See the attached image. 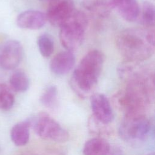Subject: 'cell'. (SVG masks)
I'll list each match as a JSON object with an SVG mask.
<instances>
[{
    "instance_id": "4fadbf2b",
    "label": "cell",
    "mask_w": 155,
    "mask_h": 155,
    "mask_svg": "<svg viewBox=\"0 0 155 155\" xmlns=\"http://www.w3.org/2000/svg\"><path fill=\"white\" fill-rule=\"evenodd\" d=\"M30 124L29 120H25L16 124L10 131V137L15 145L18 147L25 145L30 138Z\"/></svg>"
},
{
    "instance_id": "ba28073f",
    "label": "cell",
    "mask_w": 155,
    "mask_h": 155,
    "mask_svg": "<svg viewBox=\"0 0 155 155\" xmlns=\"http://www.w3.org/2000/svg\"><path fill=\"white\" fill-rule=\"evenodd\" d=\"M93 116L99 121L108 124L114 119V113L108 98L103 94L96 93L90 98Z\"/></svg>"
},
{
    "instance_id": "52a82bcc",
    "label": "cell",
    "mask_w": 155,
    "mask_h": 155,
    "mask_svg": "<svg viewBox=\"0 0 155 155\" xmlns=\"http://www.w3.org/2000/svg\"><path fill=\"white\" fill-rule=\"evenodd\" d=\"M23 57V48L16 40H8L0 45V67L4 70L15 68Z\"/></svg>"
},
{
    "instance_id": "6da1fadb",
    "label": "cell",
    "mask_w": 155,
    "mask_h": 155,
    "mask_svg": "<svg viewBox=\"0 0 155 155\" xmlns=\"http://www.w3.org/2000/svg\"><path fill=\"white\" fill-rule=\"evenodd\" d=\"M116 47L120 54L128 62L134 63L145 61L154 53V30L139 28L125 29L117 36Z\"/></svg>"
},
{
    "instance_id": "7c38bea8",
    "label": "cell",
    "mask_w": 155,
    "mask_h": 155,
    "mask_svg": "<svg viewBox=\"0 0 155 155\" xmlns=\"http://www.w3.org/2000/svg\"><path fill=\"white\" fill-rule=\"evenodd\" d=\"M111 147L108 141L102 137H94L87 140L83 148L84 155H108Z\"/></svg>"
},
{
    "instance_id": "9a60e30c",
    "label": "cell",
    "mask_w": 155,
    "mask_h": 155,
    "mask_svg": "<svg viewBox=\"0 0 155 155\" xmlns=\"http://www.w3.org/2000/svg\"><path fill=\"white\" fill-rule=\"evenodd\" d=\"M9 83L11 88L16 92H24L29 87L30 81L27 75L22 71L13 72L10 76Z\"/></svg>"
},
{
    "instance_id": "7a4b0ae2",
    "label": "cell",
    "mask_w": 155,
    "mask_h": 155,
    "mask_svg": "<svg viewBox=\"0 0 155 155\" xmlns=\"http://www.w3.org/2000/svg\"><path fill=\"white\" fill-rule=\"evenodd\" d=\"M104 62V55L97 50L88 52L73 71L71 85L81 97L87 96L95 88Z\"/></svg>"
},
{
    "instance_id": "5bb4252c",
    "label": "cell",
    "mask_w": 155,
    "mask_h": 155,
    "mask_svg": "<svg viewBox=\"0 0 155 155\" xmlns=\"http://www.w3.org/2000/svg\"><path fill=\"white\" fill-rule=\"evenodd\" d=\"M82 5L89 12L107 17L113 8V0H82Z\"/></svg>"
},
{
    "instance_id": "44dd1931",
    "label": "cell",
    "mask_w": 155,
    "mask_h": 155,
    "mask_svg": "<svg viewBox=\"0 0 155 155\" xmlns=\"http://www.w3.org/2000/svg\"><path fill=\"white\" fill-rule=\"evenodd\" d=\"M31 155H61L59 153H56V152H46L45 153H41V154H31Z\"/></svg>"
},
{
    "instance_id": "ffe728a7",
    "label": "cell",
    "mask_w": 155,
    "mask_h": 155,
    "mask_svg": "<svg viewBox=\"0 0 155 155\" xmlns=\"http://www.w3.org/2000/svg\"><path fill=\"white\" fill-rule=\"evenodd\" d=\"M88 125L90 131L96 134H102L107 133L108 131V128L106 127L107 124L99 121L93 116H91V117H90Z\"/></svg>"
},
{
    "instance_id": "2e32d148",
    "label": "cell",
    "mask_w": 155,
    "mask_h": 155,
    "mask_svg": "<svg viewBox=\"0 0 155 155\" xmlns=\"http://www.w3.org/2000/svg\"><path fill=\"white\" fill-rule=\"evenodd\" d=\"M41 102L50 109H55L58 105V90L54 85L47 87L40 98Z\"/></svg>"
},
{
    "instance_id": "3957f363",
    "label": "cell",
    "mask_w": 155,
    "mask_h": 155,
    "mask_svg": "<svg viewBox=\"0 0 155 155\" xmlns=\"http://www.w3.org/2000/svg\"><path fill=\"white\" fill-rule=\"evenodd\" d=\"M87 25L86 15L81 11L75 10L60 27V41L67 51H74L81 46Z\"/></svg>"
},
{
    "instance_id": "d6986e66",
    "label": "cell",
    "mask_w": 155,
    "mask_h": 155,
    "mask_svg": "<svg viewBox=\"0 0 155 155\" xmlns=\"http://www.w3.org/2000/svg\"><path fill=\"white\" fill-rule=\"evenodd\" d=\"M155 10L154 5L148 1L143 3L142 7V20L145 25L151 27L154 25Z\"/></svg>"
},
{
    "instance_id": "30bf717a",
    "label": "cell",
    "mask_w": 155,
    "mask_h": 155,
    "mask_svg": "<svg viewBox=\"0 0 155 155\" xmlns=\"http://www.w3.org/2000/svg\"><path fill=\"white\" fill-rule=\"evenodd\" d=\"M75 64V56L72 51H65L58 53L51 61L50 68L56 75H64L68 73Z\"/></svg>"
},
{
    "instance_id": "7402d4cb",
    "label": "cell",
    "mask_w": 155,
    "mask_h": 155,
    "mask_svg": "<svg viewBox=\"0 0 155 155\" xmlns=\"http://www.w3.org/2000/svg\"><path fill=\"white\" fill-rule=\"evenodd\" d=\"M146 155H154V153H149V154H147Z\"/></svg>"
},
{
    "instance_id": "e0dca14e",
    "label": "cell",
    "mask_w": 155,
    "mask_h": 155,
    "mask_svg": "<svg viewBox=\"0 0 155 155\" xmlns=\"http://www.w3.org/2000/svg\"><path fill=\"white\" fill-rule=\"evenodd\" d=\"M37 44L41 55L45 58L51 56L54 51V45L53 38L48 34L40 35L37 40Z\"/></svg>"
},
{
    "instance_id": "8fae6325",
    "label": "cell",
    "mask_w": 155,
    "mask_h": 155,
    "mask_svg": "<svg viewBox=\"0 0 155 155\" xmlns=\"http://www.w3.org/2000/svg\"><path fill=\"white\" fill-rule=\"evenodd\" d=\"M113 8L125 21L133 22L139 16L140 8L136 0H113Z\"/></svg>"
},
{
    "instance_id": "277c9868",
    "label": "cell",
    "mask_w": 155,
    "mask_h": 155,
    "mask_svg": "<svg viewBox=\"0 0 155 155\" xmlns=\"http://www.w3.org/2000/svg\"><path fill=\"white\" fill-rule=\"evenodd\" d=\"M151 129V123L145 114H125L120 123L119 134L127 142H138L145 139Z\"/></svg>"
},
{
    "instance_id": "8992f818",
    "label": "cell",
    "mask_w": 155,
    "mask_h": 155,
    "mask_svg": "<svg viewBox=\"0 0 155 155\" xmlns=\"http://www.w3.org/2000/svg\"><path fill=\"white\" fill-rule=\"evenodd\" d=\"M75 11L72 0H51L48 6L46 19L54 26L61 27Z\"/></svg>"
},
{
    "instance_id": "5b68a950",
    "label": "cell",
    "mask_w": 155,
    "mask_h": 155,
    "mask_svg": "<svg viewBox=\"0 0 155 155\" xmlns=\"http://www.w3.org/2000/svg\"><path fill=\"white\" fill-rule=\"evenodd\" d=\"M28 120L37 135L44 139L58 142H64L68 139V132L46 113H40Z\"/></svg>"
},
{
    "instance_id": "9c48e42d",
    "label": "cell",
    "mask_w": 155,
    "mask_h": 155,
    "mask_svg": "<svg viewBox=\"0 0 155 155\" xmlns=\"http://www.w3.org/2000/svg\"><path fill=\"white\" fill-rule=\"evenodd\" d=\"M46 20L45 15L41 12L30 10L19 15L16 19V23L22 28L38 30L45 25Z\"/></svg>"
},
{
    "instance_id": "ac0fdd59",
    "label": "cell",
    "mask_w": 155,
    "mask_h": 155,
    "mask_svg": "<svg viewBox=\"0 0 155 155\" xmlns=\"http://www.w3.org/2000/svg\"><path fill=\"white\" fill-rule=\"evenodd\" d=\"M14 102L15 97L11 90L5 84L0 83V110H10Z\"/></svg>"
}]
</instances>
